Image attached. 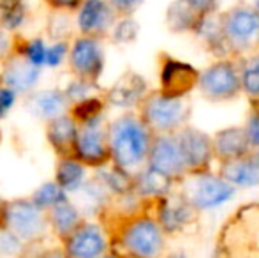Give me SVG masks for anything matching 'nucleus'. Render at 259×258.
<instances>
[{"instance_id":"6","label":"nucleus","mask_w":259,"mask_h":258,"mask_svg":"<svg viewBox=\"0 0 259 258\" xmlns=\"http://www.w3.org/2000/svg\"><path fill=\"white\" fill-rule=\"evenodd\" d=\"M198 89L211 101H228L242 92V72L228 59L217 60L199 75Z\"/></svg>"},{"instance_id":"22","label":"nucleus","mask_w":259,"mask_h":258,"mask_svg":"<svg viewBox=\"0 0 259 258\" xmlns=\"http://www.w3.org/2000/svg\"><path fill=\"white\" fill-rule=\"evenodd\" d=\"M67 108V94H62L58 90H41L34 94L30 99V110L34 115L41 119H57Z\"/></svg>"},{"instance_id":"2","label":"nucleus","mask_w":259,"mask_h":258,"mask_svg":"<svg viewBox=\"0 0 259 258\" xmlns=\"http://www.w3.org/2000/svg\"><path fill=\"white\" fill-rule=\"evenodd\" d=\"M217 244V255L259 256V203L240 207L222 227Z\"/></svg>"},{"instance_id":"32","label":"nucleus","mask_w":259,"mask_h":258,"mask_svg":"<svg viewBox=\"0 0 259 258\" xmlns=\"http://www.w3.org/2000/svg\"><path fill=\"white\" fill-rule=\"evenodd\" d=\"M46 53H48V50L45 48V43H42L41 39H35V41L27 45V59L30 60L32 64H35V65L46 64Z\"/></svg>"},{"instance_id":"44","label":"nucleus","mask_w":259,"mask_h":258,"mask_svg":"<svg viewBox=\"0 0 259 258\" xmlns=\"http://www.w3.org/2000/svg\"><path fill=\"white\" fill-rule=\"evenodd\" d=\"M256 159H257V163H259V151H257V154H256Z\"/></svg>"},{"instance_id":"40","label":"nucleus","mask_w":259,"mask_h":258,"mask_svg":"<svg viewBox=\"0 0 259 258\" xmlns=\"http://www.w3.org/2000/svg\"><path fill=\"white\" fill-rule=\"evenodd\" d=\"M52 2L53 6H58V7H74L79 4V0H48Z\"/></svg>"},{"instance_id":"24","label":"nucleus","mask_w":259,"mask_h":258,"mask_svg":"<svg viewBox=\"0 0 259 258\" xmlns=\"http://www.w3.org/2000/svg\"><path fill=\"white\" fill-rule=\"evenodd\" d=\"M101 182L104 184L108 190L115 191V193L125 195L133 188V179L129 175V170L122 168V166L116 165V168L109 170H101Z\"/></svg>"},{"instance_id":"4","label":"nucleus","mask_w":259,"mask_h":258,"mask_svg":"<svg viewBox=\"0 0 259 258\" xmlns=\"http://www.w3.org/2000/svg\"><path fill=\"white\" fill-rule=\"evenodd\" d=\"M191 106L184 97H171L166 94H152L143 106V121L155 133H173L184 128Z\"/></svg>"},{"instance_id":"38","label":"nucleus","mask_w":259,"mask_h":258,"mask_svg":"<svg viewBox=\"0 0 259 258\" xmlns=\"http://www.w3.org/2000/svg\"><path fill=\"white\" fill-rule=\"evenodd\" d=\"M245 129H247V134H249V140H250V143H252V147L259 149V117L256 114L249 119Z\"/></svg>"},{"instance_id":"36","label":"nucleus","mask_w":259,"mask_h":258,"mask_svg":"<svg viewBox=\"0 0 259 258\" xmlns=\"http://www.w3.org/2000/svg\"><path fill=\"white\" fill-rule=\"evenodd\" d=\"M65 53H67V46H65L64 43H57V45H53L52 48L48 50V53H46V64L53 65V67L55 65H60Z\"/></svg>"},{"instance_id":"39","label":"nucleus","mask_w":259,"mask_h":258,"mask_svg":"<svg viewBox=\"0 0 259 258\" xmlns=\"http://www.w3.org/2000/svg\"><path fill=\"white\" fill-rule=\"evenodd\" d=\"M141 2L143 0H111L113 7L122 11V13H133L134 9H138L141 6Z\"/></svg>"},{"instance_id":"19","label":"nucleus","mask_w":259,"mask_h":258,"mask_svg":"<svg viewBox=\"0 0 259 258\" xmlns=\"http://www.w3.org/2000/svg\"><path fill=\"white\" fill-rule=\"evenodd\" d=\"M106 249L104 235L96 227H83L69 241V253L72 256H99Z\"/></svg>"},{"instance_id":"37","label":"nucleus","mask_w":259,"mask_h":258,"mask_svg":"<svg viewBox=\"0 0 259 258\" xmlns=\"http://www.w3.org/2000/svg\"><path fill=\"white\" fill-rule=\"evenodd\" d=\"M14 97H16L14 89H11V87H4V89H0V117H4V115L13 108Z\"/></svg>"},{"instance_id":"7","label":"nucleus","mask_w":259,"mask_h":258,"mask_svg":"<svg viewBox=\"0 0 259 258\" xmlns=\"http://www.w3.org/2000/svg\"><path fill=\"white\" fill-rule=\"evenodd\" d=\"M148 163L150 166L167 173L177 180H182L187 175V165L180 151L177 134L173 133H162L154 138L150 154H148Z\"/></svg>"},{"instance_id":"42","label":"nucleus","mask_w":259,"mask_h":258,"mask_svg":"<svg viewBox=\"0 0 259 258\" xmlns=\"http://www.w3.org/2000/svg\"><path fill=\"white\" fill-rule=\"evenodd\" d=\"M252 108H254V114L259 117V97L257 99H252Z\"/></svg>"},{"instance_id":"35","label":"nucleus","mask_w":259,"mask_h":258,"mask_svg":"<svg viewBox=\"0 0 259 258\" xmlns=\"http://www.w3.org/2000/svg\"><path fill=\"white\" fill-rule=\"evenodd\" d=\"M90 90V83L87 80H79V82H74L69 85L67 89V97H71L72 101H83L87 99V94Z\"/></svg>"},{"instance_id":"8","label":"nucleus","mask_w":259,"mask_h":258,"mask_svg":"<svg viewBox=\"0 0 259 258\" xmlns=\"http://www.w3.org/2000/svg\"><path fill=\"white\" fill-rule=\"evenodd\" d=\"M177 140L187 165V173L208 170V166L215 159L211 136L194 128H182L177 133Z\"/></svg>"},{"instance_id":"13","label":"nucleus","mask_w":259,"mask_h":258,"mask_svg":"<svg viewBox=\"0 0 259 258\" xmlns=\"http://www.w3.org/2000/svg\"><path fill=\"white\" fill-rule=\"evenodd\" d=\"M6 219L9 228L21 239H34L45 232L41 207L34 202H14L7 207Z\"/></svg>"},{"instance_id":"31","label":"nucleus","mask_w":259,"mask_h":258,"mask_svg":"<svg viewBox=\"0 0 259 258\" xmlns=\"http://www.w3.org/2000/svg\"><path fill=\"white\" fill-rule=\"evenodd\" d=\"M138 30H140V27H138L136 21L131 20V18H125V20L116 23L115 30H113V39L118 43H131L136 39Z\"/></svg>"},{"instance_id":"23","label":"nucleus","mask_w":259,"mask_h":258,"mask_svg":"<svg viewBox=\"0 0 259 258\" xmlns=\"http://www.w3.org/2000/svg\"><path fill=\"white\" fill-rule=\"evenodd\" d=\"M76 138H78V133H76V126L71 119L65 115L53 119L52 126H50V141L55 149L62 152L67 151L72 145H76Z\"/></svg>"},{"instance_id":"43","label":"nucleus","mask_w":259,"mask_h":258,"mask_svg":"<svg viewBox=\"0 0 259 258\" xmlns=\"http://www.w3.org/2000/svg\"><path fill=\"white\" fill-rule=\"evenodd\" d=\"M254 7H256V9L259 11V0H254Z\"/></svg>"},{"instance_id":"9","label":"nucleus","mask_w":259,"mask_h":258,"mask_svg":"<svg viewBox=\"0 0 259 258\" xmlns=\"http://www.w3.org/2000/svg\"><path fill=\"white\" fill-rule=\"evenodd\" d=\"M162 227L150 217L136 219L123 232V246L133 255L154 256L162 249Z\"/></svg>"},{"instance_id":"14","label":"nucleus","mask_w":259,"mask_h":258,"mask_svg":"<svg viewBox=\"0 0 259 258\" xmlns=\"http://www.w3.org/2000/svg\"><path fill=\"white\" fill-rule=\"evenodd\" d=\"M76 75L83 80H96L103 71V52L96 39H78L71 55Z\"/></svg>"},{"instance_id":"1","label":"nucleus","mask_w":259,"mask_h":258,"mask_svg":"<svg viewBox=\"0 0 259 258\" xmlns=\"http://www.w3.org/2000/svg\"><path fill=\"white\" fill-rule=\"evenodd\" d=\"M150 128L143 119L125 115L115 121L109 129V149L118 166L134 170L148 158L152 147Z\"/></svg>"},{"instance_id":"20","label":"nucleus","mask_w":259,"mask_h":258,"mask_svg":"<svg viewBox=\"0 0 259 258\" xmlns=\"http://www.w3.org/2000/svg\"><path fill=\"white\" fill-rule=\"evenodd\" d=\"M39 80V65L25 59H13L4 71V82L14 90H28Z\"/></svg>"},{"instance_id":"15","label":"nucleus","mask_w":259,"mask_h":258,"mask_svg":"<svg viewBox=\"0 0 259 258\" xmlns=\"http://www.w3.org/2000/svg\"><path fill=\"white\" fill-rule=\"evenodd\" d=\"M213 140V152L219 161L243 158L250 154L252 143L249 140L245 128H226L211 136Z\"/></svg>"},{"instance_id":"12","label":"nucleus","mask_w":259,"mask_h":258,"mask_svg":"<svg viewBox=\"0 0 259 258\" xmlns=\"http://www.w3.org/2000/svg\"><path fill=\"white\" fill-rule=\"evenodd\" d=\"M76 152L85 163L101 165L111 154L109 149V136L101 128V117L85 122V128L76 138Z\"/></svg>"},{"instance_id":"30","label":"nucleus","mask_w":259,"mask_h":258,"mask_svg":"<svg viewBox=\"0 0 259 258\" xmlns=\"http://www.w3.org/2000/svg\"><path fill=\"white\" fill-rule=\"evenodd\" d=\"M83 207L90 212L97 210L106 200V186L104 184H87L83 188Z\"/></svg>"},{"instance_id":"3","label":"nucleus","mask_w":259,"mask_h":258,"mask_svg":"<svg viewBox=\"0 0 259 258\" xmlns=\"http://www.w3.org/2000/svg\"><path fill=\"white\" fill-rule=\"evenodd\" d=\"M182 193L198 210H211L233 198L235 186L222 175H213L208 170L189 172L184 177Z\"/></svg>"},{"instance_id":"18","label":"nucleus","mask_w":259,"mask_h":258,"mask_svg":"<svg viewBox=\"0 0 259 258\" xmlns=\"http://www.w3.org/2000/svg\"><path fill=\"white\" fill-rule=\"evenodd\" d=\"M113 23V9L106 0H85L78 16V25L85 34H104Z\"/></svg>"},{"instance_id":"34","label":"nucleus","mask_w":259,"mask_h":258,"mask_svg":"<svg viewBox=\"0 0 259 258\" xmlns=\"http://www.w3.org/2000/svg\"><path fill=\"white\" fill-rule=\"evenodd\" d=\"M20 249V241L18 235L13 230L9 232H0V253L4 255H14Z\"/></svg>"},{"instance_id":"25","label":"nucleus","mask_w":259,"mask_h":258,"mask_svg":"<svg viewBox=\"0 0 259 258\" xmlns=\"http://www.w3.org/2000/svg\"><path fill=\"white\" fill-rule=\"evenodd\" d=\"M58 184L65 191H74L81 188V182L85 179V170L76 161H62L58 166Z\"/></svg>"},{"instance_id":"27","label":"nucleus","mask_w":259,"mask_h":258,"mask_svg":"<svg viewBox=\"0 0 259 258\" xmlns=\"http://www.w3.org/2000/svg\"><path fill=\"white\" fill-rule=\"evenodd\" d=\"M242 72V89L247 96L252 99L259 97V55H254L252 59L245 60V64L240 69Z\"/></svg>"},{"instance_id":"33","label":"nucleus","mask_w":259,"mask_h":258,"mask_svg":"<svg viewBox=\"0 0 259 258\" xmlns=\"http://www.w3.org/2000/svg\"><path fill=\"white\" fill-rule=\"evenodd\" d=\"M76 114H78V117L83 119L85 122L92 121V119H96V117H101V103L99 101H94V99H83L81 103H79Z\"/></svg>"},{"instance_id":"16","label":"nucleus","mask_w":259,"mask_h":258,"mask_svg":"<svg viewBox=\"0 0 259 258\" xmlns=\"http://www.w3.org/2000/svg\"><path fill=\"white\" fill-rule=\"evenodd\" d=\"M221 175L235 188H254L259 184V163L256 156L221 161Z\"/></svg>"},{"instance_id":"10","label":"nucleus","mask_w":259,"mask_h":258,"mask_svg":"<svg viewBox=\"0 0 259 258\" xmlns=\"http://www.w3.org/2000/svg\"><path fill=\"white\" fill-rule=\"evenodd\" d=\"M198 212L194 205L185 198V195H166L159 198L157 205V221L167 234H177L189 227L194 221V216Z\"/></svg>"},{"instance_id":"41","label":"nucleus","mask_w":259,"mask_h":258,"mask_svg":"<svg viewBox=\"0 0 259 258\" xmlns=\"http://www.w3.org/2000/svg\"><path fill=\"white\" fill-rule=\"evenodd\" d=\"M7 46H9V43H7L6 34H2V32H0V57L7 52Z\"/></svg>"},{"instance_id":"26","label":"nucleus","mask_w":259,"mask_h":258,"mask_svg":"<svg viewBox=\"0 0 259 258\" xmlns=\"http://www.w3.org/2000/svg\"><path fill=\"white\" fill-rule=\"evenodd\" d=\"M52 219H53V225H55V228H57V232H60V234H69V232L74 230L76 225H78L79 214L71 203L62 202V203H58V205H55Z\"/></svg>"},{"instance_id":"29","label":"nucleus","mask_w":259,"mask_h":258,"mask_svg":"<svg viewBox=\"0 0 259 258\" xmlns=\"http://www.w3.org/2000/svg\"><path fill=\"white\" fill-rule=\"evenodd\" d=\"M62 202H65V193L60 184H52V182L45 184L34 195V203L41 207V209H45V207H55Z\"/></svg>"},{"instance_id":"17","label":"nucleus","mask_w":259,"mask_h":258,"mask_svg":"<svg viewBox=\"0 0 259 258\" xmlns=\"http://www.w3.org/2000/svg\"><path fill=\"white\" fill-rule=\"evenodd\" d=\"M147 94V82L138 72H125L109 90V103L118 108H131L138 104Z\"/></svg>"},{"instance_id":"5","label":"nucleus","mask_w":259,"mask_h":258,"mask_svg":"<svg viewBox=\"0 0 259 258\" xmlns=\"http://www.w3.org/2000/svg\"><path fill=\"white\" fill-rule=\"evenodd\" d=\"M222 28L233 53L252 50L259 41V11L249 6H235L222 14Z\"/></svg>"},{"instance_id":"21","label":"nucleus","mask_w":259,"mask_h":258,"mask_svg":"<svg viewBox=\"0 0 259 258\" xmlns=\"http://www.w3.org/2000/svg\"><path fill=\"white\" fill-rule=\"evenodd\" d=\"M175 182H177V179L148 165V168L138 175L136 190L143 196H152V198L159 200L160 196L171 193V188H173Z\"/></svg>"},{"instance_id":"28","label":"nucleus","mask_w":259,"mask_h":258,"mask_svg":"<svg viewBox=\"0 0 259 258\" xmlns=\"http://www.w3.org/2000/svg\"><path fill=\"white\" fill-rule=\"evenodd\" d=\"M25 9L21 0H0V21L7 28H16L23 23Z\"/></svg>"},{"instance_id":"11","label":"nucleus","mask_w":259,"mask_h":258,"mask_svg":"<svg viewBox=\"0 0 259 258\" xmlns=\"http://www.w3.org/2000/svg\"><path fill=\"white\" fill-rule=\"evenodd\" d=\"M201 72L191 64L180 62L177 59H167L160 72V92L171 97H184L198 87Z\"/></svg>"}]
</instances>
